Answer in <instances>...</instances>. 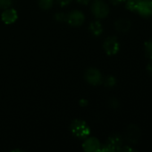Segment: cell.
<instances>
[{
  "instance_id": "13",
  "label": "cell",
  "mask_w": 152,
  "mask_h": 152,
  "mask_svg": "<svg viewBox=\"0 0 152 152\" xmlns=\"http://www.w3.org/2000/svg\"><path fill=\"white\" fill-rule=\"evenodd\" d=\"M141 1L142 0H126V8L131 12H137Z\"/></svg>"
},
{
  "instance_id": "10",
  "label": "cell",
  "mask_w": 152,
  "mask_h": 152,
  "mask_svg": "<svg viewBox=\"0 0 152 152\" xmlns=\"http://www.w3.org/2000/svg\"><path fill=\"white\" fill-rule=\"evenodd\" d=\"M1 18L2 20L5 23V24H12L13 23L17 18H18V13L14 9H11V8H6L1 14Z\"/></svg>"
},
{
  "instance_id": "6",
  "label": "cell",
  "mask_w": 152,
  "mask_h": 152,
  "mask_svg": "<svg viewBox=\"0 0 152 152\" xmlns=\"http://www.w3.org/2000/svg\"><path fill=\"white\" fill-rule=\"evenodd\" d=\"M142 136L141 129L135 125H130L125 132V140L132 144H135L139 142Z\"/></svg>"
},
{
  "instance_id": "18",
  "label": "cell",
  "mask_w": 152,
  "mask_h": 152,
  "mask_svg": "<svg viewBox=\"0 0 152 152\" xmlns=\"http://www.w3.org/2000/svg\"><path fill=\"white\" fill-rule=\"evenodd\" d=\"M55 19L59 21V22H64L66 21V14L63 13V12H58L55 15Z\"/></svg>"
},
{
  "instance_id": "5",
  "label": "cell",
  "mask_w": 152,
  "mask_h": 152,
  "mask_svg": "<svg viewBox=\"0 0 152 152\" xmlns=\"http://www.w3.org/2000/svg\"><path fill=\"white\" fill-rule=\"evenodd\" d=\"M103 48L107 54L115 55L120 50V43L116 37H109L105 40L103 44Z\"/></svg>"
},
{
  "instance_id": "21",
  "label": "cell",
  "mask_w": 152,
  "mask_h": 152,
  "mask_svg": "<svg viewBox=\"0 0 152 152\" xmlns=\"http://www.w3.org/2000/svg\"><path fill=\"white\" fill-rule=\"evenodd\" d=\"M113 4H120L122 3H125L126 0H109Z\"/></svg>"
},
{
  "instance_id": "4",
  "label": "cell",
  "mask_w": 152,
  "mask_h": 152,
  "mask_svg": "<svg viewBox=\"0 0 152 152\" xmlns=\"http://www.w3.org/2000/svg\"><path fill=\"white\" fill-rule=\"evenodd\" d=\"M84 77H85V80L92 86H98L103 82L101 72L95 68L88 69L85 72Z\"/></svg>"
},
{
  "instance_id": "9",
  "label": "cell",
  "mask_w": 152,
  "mask_h": 152,
  "mask_svg": "<svg viewBox=\"0 0 152 152\" xmlns=\"http://www.w3.org/2000/svg\"><path fill=\"white\" fill-rule=\"evenodd\" d=\"M137 12L140 15L144 18H149L152 16V0H142Z\"/></svg>"
},
{
  "instance_id": "24",
  "label": "cell",
  "mask_w": 152,
  "mask_h": 152,
  "mask_svg": "<svg viewBox=\"0 0 152 152\" xmlns=\"http://www.w3.org/2000/svg\"><path fill=\"white\" fill-rule=\"evenodd\" d=\"M79 103H80V105H81V106L84 107V106H87V105H88V101H87V100H85V99H82V100L79 102Z\"/></svg>"
},
{
  "instance_id": "2",
  "label": "cell",
  "mask_w": 152,
  "mask_h": 152,
  "mask_svg": "<svg viewBox=\"0 0 152 152\" xmlns=\"http://www.w3.org/2000/svg\"><path fill=\"white\" fill-rule=\"evenodd\" d=\"M91 12L98 19H104L109 13V7L103 0H94L91 4Z\"/></svg>"
},
{
  "instance_id": "17",
  "label": "cell",
  "mask_w": 152,
  "mask_h": 152,
  "mask_svg": "<svg viewBox=\"0 0 152 152\" xmlns=\"http://www.w3.org/2000/svg\"><path fill=\"white\" fill-rule=\"evenodd\" d=\"M12 5V0H0V9H6Z\"/></svg>"
},
{
  "instance_id": "25",
  "label": "cell",
  "mask_w": 152,
  "mask_h": 152,
  "mask_svg": "<svg viewBox=\"0 0 152 152\" xmlns=\"http://www.w3.org/2000/svg\"><path fill=\"white\" fill-rule=\"evenodd\" d=\"M76 1L80 4H87L88 3L90 2V0H76Z\"/></svg>"
},
{
  "instance_id": "15",
  "label": "cell",
  "mask_w": 152,
  "mask_h": 152,
  "mask_svg": "<svg viewBox=\"0 0 152 152\" xmlns=\"http://www.w3.org/2000/svg\"><path fill=\"white\" fill-rule=\"evenodd\" d=\"M116 84V79L115 77L113 76H108L106 77V79L104 80V85L106 87H108V88H111V87H114Z\"/></svg>"
},
{
  "instance_id": "16",
  "label": "cell",
  "mask_w": 152,
  "mask_h": 152,
  "mask_svg": "<svg viewBox=\"0 0 152 152\" xmlns=\"http://www.w3.org/2000/svg\"><path fill=\"white\" fill-rule=\"evenodd\" d=\"M53 1L54 0H38L39 5L44 9V10H47L49 8H51L52 4H53Z\"/></svg>"
},
{
  "instance_id": "11",
  "label": "cell",
  "mask_w": 152,
  "mask_h": 152,
  "mask_svg": "<svg viewBox=\"0 0 152 152\" xmlns=\"http://www.w3.org/2000/svg\"><path fill=\"white\" fill-rule=\"evenodd\" d=\"M132 26V23L129 20L127 19H118L116 22H115V28L117 31L122 32V33H125L127 31L130 30Z\"/></svg>"
},
{
  "instance_id": "3",
  "label": "cell",
  "mask_w": 152,
  "mask_h": 152,
  "mask_svg": "<svg viewBox=\"0 0 152 152\" xmlns=\"http://www.w3.org/2000/svg\"><path fill=\"white\" fill-rule=\"evenodd\" d=\"M123 146V138L119 134H113L111 135L107 143L101 147L100 151H119L121 147Z\"/></svg>"
},
{
  "instance_id": "1",
  "label": "cell",
  "mask_w": 152,
  "mask_h": 152,
  "mask_svg": "<svg viewBox=\"0 0 152 152\" xmlns=\"http://www.w3.org/2000/svg\"><path fill=\"white\" fill-rule=\"evenodd\" d=\"M70 128L73 134L81 139L87 138L90 133V129L87 125V123L81 119H75L74 121H73Z\"/></svg>"
},
{
  "instance_id": "19",
  "label": "cell",
  "mask_w": 152,
  "mask_h": 152,
  "mask_svg": "<svg viewBox=\"0 0 152 152\" xmlns=\"http://www.w3.org/2000/svg\"><path fill=\"white\" fill-rule=\"evenodd\" d=\"M109 105H110V107H111L112 109L116 110V109L119 107V102H118L117 99L112 98V99L110 100V102H109Z\"/></svg>"
},
{
  "instance_id": "8",
  "label": "cell",
  "mask_w": 152,
  "mask_h": 152,
  "mask_svg": "<svg viewBox=\"0 0 152 152\" xmlns=\"http://www.w3.org/2000/svg\"><path fill=\"white\" fill-rule=\"evenodd\" d=\"M82 148L85 151L95 152L100 151L101 144L99 141L95 137H89L85 138V141L82 144Z\"/></svg>"
},
{
  "instance_id": "23",
  "label": "cell",
  "mask_w": 152,
  "mask_h": 152,
  "mask_svg": "<svg viewBox=\"0 0 152 152\" xmlns=\"http://www.w3.org/2000/svg\"><path fill=\"white\" fill-rule=\"evenodd\" d=\"M151 61L148 64V66H147V70H148V72L150 73V75L152 76V60H151Z\"/></svg>"
},
{
  "instance_id": "20",
  "label": "cell",
  "mask_w": 152,
  "mask_h": 152,
  "mask_svg": "<svg viewBox=\"0 0 152 152\" xmlns=\"http://www.w3.org/2000/svg\"><path fill=\"white\" fill-rule=\"evenodd\" d=\"M73 0H56L57 4L60 5V6H66L68 4H70V3L72 2Z\"/></svg>"
},
{
  "instance_id": "22",
  "label": "cell",
  "mask_w": 152,
  "mask_h": 152,
  "mask_svg": "<svg viewBox=\"0 0 152 152\" xmlns=\"http://www.w3.org/2000/svg\"><path fill=\"white\" fill-rule=\"evenodd\" d=\"M119 151H134V150L133 148H130V147H124V148L121 147Z\"/></svg>"
},
{
  "instance_id": "14",
  "label": "cell",
  "mask_w": 152,
  "mask_h": 152,
  "mask_svg": "<svg viewBox=\"0 0 152 152\" xmlns=\"http://www.w3.org/2000/svg\"><path fill=\"white\" fill-rule=\"evenodd\" d=\"M144 50H145V54L146 56L150 59L152 60V38L148 40L145 45H144Z\"/></svg>"
},
{
  "instance_id": "12",
  "label": "cell",
  "mask_w": 152,
  "mask_h": 152,
  "mask_svg": "<svg viewBox=\"0 0 152 152\" xmlns=\"http://www.w3.org/2000/svg\"><path fill=\"white\" fill-rule=\"evenodd\" d=\"M89 29L91 32V34L96 36V37L100 36L102 34V32H103V27H102L101 23L99 20L91 22L90 24V26H89Z\"/></svg>"
},
{
  "instance_id": "7",
  "label": "cell",
  "mask_w": 152,
  "mask_h": 152,
  "mask_svg": "<svg viewBox=\"0 0 152 152\" xmlns=\"http://www.w3.org/2000/svg\"><path fill=\"white\" fill-rule=\"evenodd\" d=\"M84 14L80 11H73L70 13L66 14V21L71 26H81L84 22Z\"/></svg>"
}]
</instances>
